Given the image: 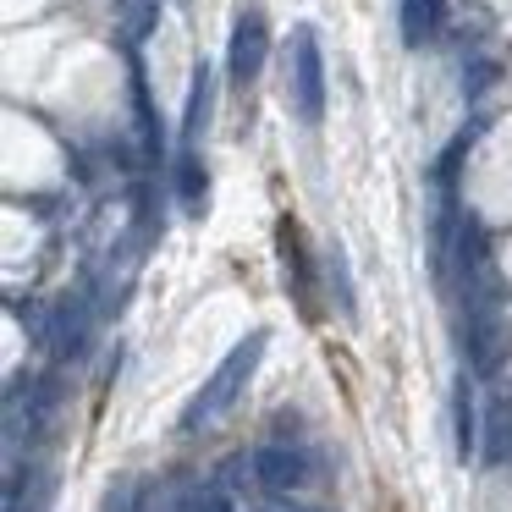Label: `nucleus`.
<instances>
[{"instance_id":"f257e3e1","label":"nucleus","mask_w":512,"mask_h":512,"mask_svg":"<svg viewBox=\"0 0 512 512\" xmlns=\"http://www.w3.org/2000/svg\"><path fill=\"white\" fill-rule=\"evenodd\" d=\"M265 347H270V336L265 331H248L243 342L232 347V353L215 364V375L204 380V391L188 402V413H182V435H199V430H210L221 413H232L237 408V397L248 391V380H254V369H259V358H265Z\"/></svg>"},{"instance_id":"f03ea898","label":"nucleus","mask_w":512,"mask_h":512,"mask_svg":"<svg viewBox=\"0 0 512 512\" xmlns=\"http://www.w3.org/2000/svg\"><path fill=\"white\" fill-rule=\"evenodd\" d=\"M463 358L479 380L501 375L512 358V320L501 303H463Z\"/></svg>"},{"instance_id":"7ed1b4c3","label":"nucleus","mask_w":512,"mask_h":512,"mask_svg":"<svg viewBox=\"0 0 512 512\" xmlns=\"http://www.w3.org/2000/svg\"><path fill=\"white\" fill-rule=\"evenodd\" d=\"M287 100L298 111L303 127H314L325 116V56L314 28H298L292 34V67H287Z\"/></svg>"},{"instance_id":"20e7f679","label":"nucleus","mask_w":512,"mask_h":512,"mask_svg":"<svg viewBox=\"0 0 512 512\" xmlns=\"http://www.w3.org/2000/svg\"><path fill=\"white\" fill-rule=\"evenodd\" d=\"M270 61V23L259 12H243L232 23V39H226V78L237 89H254V78Z\"/></svg>"},{"instance_id":"39448f33","label":"nucleus","mask_w":512,"mask_h":512,"mask_svg":"<svg viewBox=\"0 0 512 512\" xmlns=\"http://www.w3.org/2000/svg\"><path fill=\"white\" fill-rule=\"evenodd\" d=\"M254 479H259V490H270V496H292V490L309 479V463H303L298 446L265 441V446L254 452Z\"/></svg>"},{"instance_id":"423d86ee","label":"nucleus","mask_w":512,"mask_h":512,"mask_svg":"<svg viewBox=\"0 0 512 512\" xmlns=\"http://www.w3.org/2000/svg\"><path fill=\"white\" fill-rule=\"evenodd\" d=\"M45 342L56 358H78L83 347H89V309H83L78 298H61L56 314H50V325H45Z\"/></svg>"},{"instance_id":"0eeeda50","label":"nucleus","mask_w":512,"mask_h":512,"mask_svg":"<svg viewBox=\"0 0 512 512\" xmlns=\"http://www.w3.org/2000/svg\"><path fill=\"white\" fill-rule=\"evenodd\" d=\"M452 435H457V457H474L479 452V408H474V391H468V375H457V386H452Z\"/></svg>"},{"instance_id":"6e6552de","label":"nucleus","mask_w":512,"mask_h":512,"mask_svg":"<svg viewBox=\"0 0 512 512\" xmlns=\"http://www.w3.org/2000/svg\"><path fill=\"white\" fill-rule=\"evenodd\" d=\"M485 463H512V397H496L485 408V441H479Z\"/></svg>"},{"instance_id":"1a4fd4ad","label":"nucleus","mask_w":512,"mask_h":512,"mask_svg":"<svg viewBox=\"0 0 512 512\" xmlns=\"http://www.w3.org/2000/svg\"><path fill=\"white\" fill-rule=\"evenodd\" d=\"M210 100H215V78H210V67H199L193 72V94H188V116H182V149L199 144L204 122H210Z\"/></svg>"},{"instance_id":"9d476101","label":"nucleus","mask_w":512,"mask_h":512,"mask_svg":"<svg viewBox=\"0 0 512 512\" xmlns=\"http://www.w3.org/2000/svg\"><path fill=\"white\" fill-rule=\"evenodd\" d=\"M397 17H402V45H413V50H419L424 39L435 34L441 0H397Z\"/></svg>"},{"instance_id":"9b49d317","label":"nucleus","mask_w":512,"mask_h":512,"mask_svg":"<svg viewBox=\"0 0 512 512\" xmlns=\"http://www.w3.org/2000/svg\"><path fill=\"white\" fill-rule=\"evenodd\" d=\"M177 199L188 204L193 215H199L204 199H210V177H204V166H199L193 149H182V155H177Z\"/></svg>"},{"instance_id":"f8f14e48","label":"nucleus","mask_w":512,"mask_h":512,"mask_svg":"<svg viewBox=\"0 0 512 512\" xmlns=\"http://www.w3.org/2000/svg\"><path fill=\"white\" fill-rule=\"evenodd\" d=\"M199 512H237V507H232V496H226V490H204Z\"/></svg>"}]
</instances>
